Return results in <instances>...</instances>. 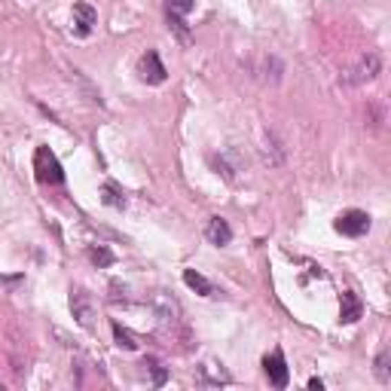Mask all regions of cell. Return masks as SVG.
Returning a JSON list of instances; mask_svg holds the SVG:
<instances>
[{
    "mask_svg": "<svg viewBox=\"0 0 391 391\" xmlns=\"http://www.w3.org/2000/svg\"><path fill=\"white\" fill-rule=\"evenodd\" d=\"M34 172H37L40 183H52V187L65 183V172H61L59 159H55V153L49 147H37V153H34Z\"/></svg>",
    "mask_w": 391,
    "mask_h": 391,
    "instance_id": "obj_1",
    "label": "cell"
},
{
    "mask_svg": "<svg viewBox=\"0 0 391 391\" xmlns=\"http://www.w3.org/2000/svg\"><path fill=\"white\" fill-rule=\"evenodd\" d=\"M337 232L352 236V239L367 236L370 232V214L367 211H345V214H339V220H337Z\"/></svg>",
    "mask_w": 391,
    "mask_h": 391,
    "instance_id": "obj_2",
    "label": "cell"
},
{
    "mask_svg": "<svg viewBox=\"0 0 391 391\" xmlns=\"http://www.w3.org/2000/svg\"><path fill=\"white\" fill-rule=\"evenodd\" d=\"M379 68H382V59L376 52H367L364 59L358 61L352 70L345 74V83L348 86H358V83H367V80H376V74H379Z\"/></svg>",
    "mask_w": 391,
    "mask_h": 391,
    "instance_id": "obj_3",
    "label": "cell"
},
{
    "mask_svg": "<svg viewBox=\"0 0 391 391\" xmlns=\"http://www.w3.org/2000/svg\"><path fill=\"white\" fill-rule=\"evenodd\" d=\"M138 74H141V80H144V83H150V86H159V83H166L168 70H166V65L159 61V55H156V52H147V55H141V61H138Z\"/></svg>",
    "mask_w": 391,
    "mask_h": 391,
    "instance_id": "obj_4",
    "label": "cell"
},
{
    "mask_svg": "<svg viewBox=\"0 0 391 391\" xmlns=\"http://www.w3.org/2000/svg\"><path fill=\"white\" fill-rule=\"evenodd\" d=\"M263 370H266L269 382H272L275 388H284L290 382V370H288V361H284L281 352H272L263 358Z\"/></svg>",
    "mask_w": 391,
    "mask_h": 391,
    "instance_id": "obj_5",
    "label": "cell"
},
{
    "mask_svg": "<svg viewBox=\"0 0 391 391\" xmlns=\"http://www.w3.org/2000/svg\"><path fill=\"white\" fill-rule=\"evenodd\" d=\"M98 25V12L89 3H74V31L77 37H89L92 28Z\"/></svg>",
    "mask_w": 391,
    "mask_h": 391,
    "instance_id": "obj_6",
    "label": "cell"
},
{
    "mask_svg": "<svg viewBox=\"0 0 391 391\" xmlns=\"http://www.w3.org/2000/svg\"><path fill=\"white\" fill-rule=\"evenodd\" d=\"M205 236H208L211 245L223 248V245H230L232 241V230H230V223H226L223 217H211L208 226H205Z\"/></svg>",
    "mask_w": 391,
    "mask_h": 391,
    "instance_id": "obj_7",
    "label": "cell"
},
{
    "mask_svg": "<svg viewBox=\"0 0 391 391\" xmlns=\"http://www.w3.org/2000/svg\"><path fill=\"white\" fill-rule=\"evenodd\" d=\"M361 312H364L361 297L354 294V290H345V294H343V305H339V321H343V324H354L361 318Z\"/></svg>",
    "mask_w": 391,
    "mask_h": 391,
    "instance_id": "obj_8",
    "label": "cell"
},
{
    "mask_svg": "<svg viewBox=\"0 0 391 391\" xmlns=\"http://www.w3.org/2000/svg\"><path fill=\"white\" fill-rule=\"evenodd\" d=\"M70 309H74V318L83 327L92 324V305H89V300H86V294H83V290H74V294H70Z\"/></svg>",
    "mask_w": 391,
    "mask_h": 391,
    "instance_id": "obj_9",
    "label": "cell"
},
{
    "mask_svg": "<svg viewBox=\"0 0 391 391\" xmlns=\"http://www.w3.org/2000/svg\"><path fill=\"white\" fill-rule=\"evenodd\" d=\"M183 281H187V288H193L196 294H202V297H214V288H211V281L205 279V275H199L196 269H187V272H183Z\"/></svg>",
    "mask_w": 391,
    "mask_h": 391,
    "instance_id": "obj_10",
    "label": "cell"
},
{
    "mask_svg": "<svg viewBox=\"0 0 391 391\" xmlns=\"http://www.w3.org/2000/svg\"><path fill=\"white\" fill-rule=\"evenodd\" d=\"M101 193H104V205H110V208H119V211L126 208V196H123V190H119L117 183H110V181H108V183H104Z\"/></svg>",
    "mask_w": 391,
    "mask_h": 391,
    "instance_id": "obj_11",
    "label": "cell"
},
{
    "mask_svg": "<svg viewBox=\"0 0 391 391\" xmlns=\"http://www.w3.org/2000/svg\"><path fill=\"white\" fill-rule=\"evenodd\" d=\"M168 16H190L196 6V0H166Z\"/></svg>",
    "mask_w": 391,
    "mask_h": 391,
    "instance_id": "obj_12",
    "label": "cell"
},
{
    "mask_svg": "<svg viewBox=\"0 0 391 391\" xmlns=\"http://www.w3.org/2000/svg\"><path fill=\"white\" fill-rule=\"evenodd\" d=\"M113 337H117V345H119V348H126V352H134V348H138L134 337H132L129 330H123L119 324H113Z\"/></svg>",
    "mask_w": 391,
    "mask_h": 391,
    "instance_id": "obj_13",
    "label": "cell"
},
{
    "mask_svg": "<svg viewBox=\"0 0 391 391\" xmlns=\"http://www.w3.org/2000/svg\"><path fill=\"white\" fill-rule=\"evenodd\" d=\"M89 260L95 263V266H110L113 263V251H108V248H89Z\"/></svg>",
    "mask_w": 391,
    "mask_h": 391,
    "instance_id": "obj_14",
    "label": "cell"
},
{
    "mask_svg": "<svg viewBox=\"0 0 391 391\" xmlns=\"http://www.w3.org/2000/svg\"><path fill=\"white\" fill-rule=\"evenodd\" d=\"M376 373H379V379L382 382H388L391 376H388V352H382L379 354V361H376Z\"/></svg>",
    "mask_w": 391,
    "mask_h": 391,
    "instance_id": "obj_15",
    "label": "cell"
},
{
    "mask_svg": "<svg viewBox=\"0 0 391 391\" xmlns=\"http://www.w3.org/2000/svg\"><path fill=\"white\" fill-rule=\"evenodd\" d=\"M150 367H153V382H156V385H162V382H166V370H162L159 364H156V361H150Z\"/></svg>",
    "mask_w": 391,
    "mask_h": 391,
    "instance_id": "obj_16",
    "label": "cell"
},
{
    "mask_svg": "<svg viewBox=\"0 0 391 391\" xmlns=\"http://www.w3.org/2000/svg\"><path fill=\"white\" fill-rule=\"evenodd\" d=\"M309 388H318V391H321L324 382H321V379H309Z\"/></svg>",
    "mask_w": 391,
    "mask_h": 391,
    "instance_id": "obj_17",
    "label": "cell"
}]
</instances>
